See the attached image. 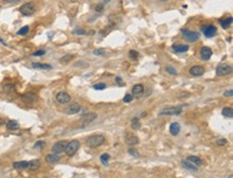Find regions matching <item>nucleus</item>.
Masks as SVG:
<instances>
[{"label": "nucleus", "mask_w": 233, "mask_h": 178, "mask_svg": "<svg viewBox=\"0 0 233 178\" xmlns=\"http://www.w3.org/2000/svg\"><path fill=\"white\" fill-rule=\"evenodd\" d=\"M219 23H220L221 27H223V29H227V28H229V26H230L231 23H232V17L221 18V19L219 20Z\"/></svg>", "instance_id": "nucleus-23"}, {"label": "nucleus", "mask_w": 233, "mask_h": 178, "mask_svg": "<svg viewBox=\"0 0 233 178\" xmlns=\"http://www.w3.org/2000/svg\"><path fill=\"white\" fill-rule=\"evenodd\" d=\"M110 155H108V153H103L101 157H100V160H101V162L104 164V165H108V161L110 160Z\"/></svg>", "instance_id": "nucleus-29"}, {"label": "nucleus", "mask_w": 233, "mask_h": 178, "mask_svg": "<svg viewBox=\"0 0 233 178\" xmlns=\"http://www.w3.org/2000/svg\"><path fill=\"white\" fill-rule=\"evenodd\" d=\"M183 112L182 106H170L166 107L159 113V115H179Z\"/></svg>", "instance_id": "nucleus-5"}, {"label": "nucleus", "mask_w": 233, "mask_h": 178, "mask_svg": "<svg viewBox=\"0 0 233 178\" xmlns=\"http://www.w3.org/2000/svg\"><path fill=\"white\" fill-rule=\"evenodd\" d=\"M201 30H202V32L204 33V36L206 38H213L217 33V28L214 25H203L201 27Z\"/></svg>", "instance_id": "nucleus-4"}, {"label": "nucleus", "mask_w": 233, "mask_h": 178, "mask_svg": "<svg viewBox=\"0 0 233 178\" xmlns=\"http://www.w3.org/2000/svg\"><path fill=\"white\" fill-rule=\"evenodd\" d=\"M28 32H29V27L28 26H24L23 28H21L17 31V34L18 36H25V34H27Z\"/></svg>", "instance_id": "nucleus-30"}, {"label": "nucleus", "mask_w": 233, "mask_h": 178, "mask_svg": "<svg viewBox=\"0 0 233 178\" xmlns=\"http://www.w3.org/2000/svg\"><path fill=\"white\" fill-rule=\"evenodd\" d=\"M212 49H210V47H208V46H204V47H202L201 49V51H200V56H201V58L203 59V60H208V59L211 58V56H212Z\"/></svg>", "instance_id": "nucleus-12"}, {"label": "nucleus", "mask_w": 233, "mask_h": 178, "mask_svg": "<svg viewBox=\"0 0 233 178\" xmlns=\"http://www.w3.org/2000/svg\"><path fill=\"white\" fill-rule=\"evenodd\" d=\"M74 66H75V67H79V66H84V67H85V66H86V64H83V62H76V64H75Z\"/></svg>", "instance_id": "nucleus-45"}, {"label": "nucleus", "mask_w": 233, "mask_h": 178, "mask_svg": "<svg viewBox=\"0 0 233 178\" xmlns=\"http://www.w3.org/2000/svg\"><path fill=\"white\" fill-rule=\"evenodd\" d=\"M0 42H1V43H2L3 45H7V43H5L4 41H3V40H2V39H1V38H0Z\"/></svg>", "instance_id": "nucleus-47"}, {"label": "nucleus", "mask_w": 233, "mask_h": 178, "mask_svg": "<svg viewBox=\"0 0 233 178\" xmlns=\"http://www.w3.org/2000/svg\"><path fill=\"white\" fill-rule=\"evenodd\" d=\"M97 11H98V12H102V5H98V7H97Z\"/></svg>", "instance_id": "nucleus-46"}, {"label": "nucleus", "mask_w": 233, "mask_h": 178, "mask_svg": "<svg viewBox=\"0 0 233 178\" xmlns=\"http://www.w3.org/2000/svg\"><path fill=\"white\" fill-rule=\"evenodd\" d=\"M187 161L190 163H192V164L195 166H197V168L202 165V160H201L199 157H197V156H189L187 158Z\"/></svg>", "instance_id": "nucleus-16"}, {"label": "nucleus", "mask_w": 233, "mask_h": 178, "mask_svg": "<svg viewBox=\"0 0 233 178\" xmlns=\"http://www.w3.org/2000/svg\"><path fill=\"white\" fill-rule=\"evenodd\" d=\"M128 153H130V155L134 156V157H138V156H139V153H138V151H136V149H134V148H132V147H131V148H129Z\"/></svg>", "instance_id": "nucleus-38"}, {"label": "nucleus", "mask_w": 233, "mask_h": 178, "mask_svg": "<svg viewBox=\"0 0 233 178\" xmlns=\"http://www.w3.org/2000/svg\"><path fill=\"white\" fill-rule=\"evenodd\" d=\"M183 37L189 42H196L200 39V34L199 32H196V31H191V30H183Z\"/></svg>", "instance_id": "nucleus-7"}, {"label": "nucleus", "mask_w": 233, "mask_h": 178, "mask_svg": "<svg viewBox=\"0 0 233 178\" xmlns=\"http://www.w3.org/2000/svg\"><path fill=\"white\" fill-rule=\"evenodd\" d=\"M46 162H49V163H56L58 162L59 160H60V157H59L58 155H55V153H49V155L46 156V158H45Z\"/></svg>", "instance_id": "nucleus-21"}, {"label": "nucleus", "mask_w": 233, "mask_h": 178, "mask_svg": "<svg viewBox=\"0 0 233 178\" xmlns=\"http://www.w3.org/2000/svg\"><path fill=\"white\" fill-rule=\"evenodd\" d=\"M183 166H184L185 168H187V170L192 171V172H197V171H198V168H197V166H195L193 164H192V163L188 162L187 160H186V161H183Z\"/></svg>", "instance_id": "nucleus-26"}, {"label": "nucleus", "mask_w": 233, "mask_h": 178, "mask_svg": "<svg viewBox=\"0 0 233 178\" xmlns=\"http://www.w3.org/2000/svg\"><path fill=\"white\" fill-rule=\"evenodd\" d=\"M125 138H126V143L129 144V145H136L139 143L138 136H136V135L133 134H127Z\"/></svg>", "instance_id": "nucleus-17"}, {"label": "nucleus", "mask_w": 233, "mask_h": 178, "mask_svg": "<svg viewBox=\"0 0 233 178\" xmlns=\"http://www.w3.org/2000/svg\"><path fill=\"white\" fill-rule=\"evenodd\" d=\"M172 49H173V51L176 52V53H185V52H187L189 49V46L184 45V44H173Z\"/></svg>", "instance_id": "nucleus-15"}, {"label": "nucleus", "mask_w": 233, "mask_h": 178, "mask_svg": "<svg viewBox=\"0 0 233 178\" xmlns=\"http://www.w3.org/2000/svg\"><path fill=\"white\" fill-rule=\"evenodd\" d=\"M40 161L39 160H31L28 162V168H30V170H37V168H40Z\"/></svg>", "instance_id": "nucleus-27"}, {"label": "nucleus", "mask_w": 233, "mask_h": 178, "mask_svg": "<svg viewBox=\"0 0 233 178\" xmlns=\"http://www.w3.org/2000/svg\"><path fill=\"white\" fill-rule=\"evenodd\" d=\"M67 145H68V142H66V141L57 142L56 144L52 147V151H53V153H55V155H59V153H64V150H66Z\"/></svg>", "instance_id": "nucleus-8"}, {"label": "nucleus", "mask_w": 233, "mask_h": 178, "mask_svg": "<svg viewBox=\"0 0 233 178\" xmlns=\"http://www.w3.org/2000/svg\"><path fill=\"white\" fill-rule=\"evenodd\" d=\"M133 100V96L132 94H130V93H127L124 97V99H123V101L124 102H126V103H129V102H131Z\"/></svg>", "instance_id": "nucleus-32"}, {"label": "nucleus", "mask_w": 233, "mask_h": 178, "mask_svg": "<svg viewBox=\"0 0 233 178\" xmlns=\"http://www.w3.org/2000/svg\"><path fill=\"white\" fill-rule=\"evenodd\" d=\"M105 87H106V85H105L104 83H99V84L94 85V88H95L96 90H103V89H105Z\"/></svg>", "instance_id": "nucleus-31"}, {"label": "nucleus", "mask_w": 233, "mask_h": 178, "mask_svg": "<svg viewBox=\"0 0 233 178\" xmlns=\"http://www.w3.org/2000/svg\"><path fill=\"white\" fill-rule=\"evenodd\" d=\"M181 131V126H179L178 122H173L171 126H170V133L172 135H177Z\"/></svg>", "instance_id": "nucleus-19"}, {"label": "nucleus", "mask_w": 233, "mask_h": 178, "mask_svg": "<svg viewBox=\"0 0 233 178\" xmlns=\"http://www.w3.org/2000/svg\"><path fill=\"white\" fill-rule=\"evenodd\" d=\"M115 81L117 82V83H118V84H119V85H123V81H121V77H119V76L116 77Z\"/></svg>", "instance_id": "nucleus-44"}, {"label": "nucleus", "mask_w": 233, "mask_h": 178, "mask_svg": "<svg viewBox=\"0 0 233 178\" xmlns=\"http://www.w3.org/2000/svg\"><path fill=\"white\" fill-rule=\"evenodd\" d=\"M73 33H74V34H79V36H83V34H85V33H86V31H85L84 29H82V28H76V29H74V30H73Z\"/></svg>", "instance_id": "nucleus-33"}, {"label": "nucleus", "mask_w": 233, "mask_h": 178, "mask_svg": "<svg viewBox=\"0 0 233 178\" xmlns=\"http://www.w3.org/2000/svg\"><path fill=\"white\" fill-rule=\"evenodd\" d=\"M232 72V67L229 66V64H220V66H218L217 70H216V74L217 75H228Z\"/></svg>", "instance_id": "nucleus-10"}, {"label": "nucleus", "mask_w": 233, "mask_h": 178, "mask_svg": "<svg viewBox=\"0 0 233 178\" xmlns=\"http://www.w3.org/2000/svg\"><path fill=\"white\" fill-rule=\"evenodd\" d=\"M45 146V142L44 141H39L34 144V147L36 148H43Z\"/></svg>", "instance_id": "nucleus-36"}, {"label": "nucleus", "mask_w": 233, "mask_h": 178, "mask_svg": "<svg viewBox=\"0 0 233 178\" xmlns=\"http://www.w3.org/2000/svg\"><path fill=\"white\" fill-rule=\"evenodd\" d=\"M104 141H105V138L103 136V135L95 134V135L89 136V138L86 140V145H87L88 147L95 148V147H98V146H100V145H102L103 143H104Z\"/></svg>", "instance_id": "nucleus-1"}, {"label": "nucleus", "mask_w": 233, "mask_h": 178, "mask_svg": "<svg viewBox=\"0 0 233 178\" xmlns=\"http://www.w3.org/2000/svg\"><path fill=\"white\" fill-rule=\"evenodd\" d=\"M3 89H4L7 92L13 91V90H14V86H13V85H5V86L3 87Z\"/></svg>", "instance_id": "nucleus-39"}, {"label": "nucleus", "mask_w": 233, "mask_h": 178, "mask_svg": "<svg viewBox=\"0 0 233 178\" xmlns=\"http://www.w3.org/2000/svg\"><path fill=\"white\" fill-rule=\"evenodd\" d=\"M79 146H81V144H79V142L77 140H73V141H71V142H69L66 147V150H64V151H66V155L68 156V157L74 156L75 153H76L77 150H79Z\"/></svg>", "instance_id": "nucleus-2"}, {"label": "nucleus", "mask_w": 233, "mask_h": 178, "mask_svg": "<svg viewBox=\"0 0 233 178\" xmlns=\"http://www.w3.org/2000/svg\"><path fill=\"white\" fill-rule=\"evenodd\" d=\"M7 129L10 130V131H15V130L19 129V123H18L16 120H10L7 123Z\"/></svg>", "instance_id": "nucleus-20"}, {"label": "nucleus", "mask_w": 233, "mask_h": 178, "mask_svg": "<svg viewBox=\"0 0 233 178\" xmlns=\"http://www.w3.org/2000/svg\"><path fill=\"white\" fill-rule=\"evenodd\" d=\"M21 100L26 103V104H33L38 101V97H37L36 93H32V92H27V93H24L21 96Z\"/></svg>", "instance_id": "nucleus-6"}, {"label": "nucleus", "mask_w": 233, "mask_h": 178, "mask_svg": "<svg viewBox=\"0 0 233 178\" xmlns=\"http://www.w3.org/2000/svg\"><path fill=\"white\" fill-rule=\"evenodd\" d=\"M44 54H45V51H43V49H41V51H37L36 53H33V54H32V56H34V57L43 56Z\"/></svg>", "instance_id": "nucleus-40"}, {"label": "nucleus", "mask_w": 233, "mask_h": 178, "mask_svg": "<svg viewBox=\"0 0 233 178\" xmlns=\"http://www.w3.org/2000/svg\"><path fill=\"white\" fill-rule=\"evenodd\" d=\"M129 56H130V58L136 59L139 57V53L136 51H133V49H131V51L129 52Z\"/></svg>", "instance_id": "nucleus-35"}, {"label": "nucleus", "mask_w": 233, "mask_h": 178, "mask_svg": "<svg viewBox=\"0 0 233 178\" xmlns=\"http://www.w3.org/2000/svg\"><path fill=\"white\" fill-rule=\"evenodd\" d=\"M223 96H225V97H232V96H233V90H232V89H229V90L225 91Z\"/></svg>", "instance_id": "nucleus-41"}, {"label": "nucleus", "mask_w": 233, "mask_h": 178, "mask_svg": "<svg viewBox=\"0 0 233 178\" xmlns=\"http://www.w3.org/2000/svg\"><path fill=\"white\" fill-rule=\"evenodd\" d=\"M104 49H95V51H94V54H95V55H103V54H104Z\"/></svg>", "instance_id": "nucleus-42"}, {"label": "nucleus", "mask_w": 233, "mask_h": 178, "mask_svg": "<svg viewBox=\"0 0 233 178\" xmlns=\"http://www.w3.org/2000/svg\"><path fill=\"white\" fill-rule=\"evenodd\" d=\"M144 93V86L142 84H136L132 88V96L136 98H141Z\"/></svg>", "instance_id": "nucleus-11"}, {"label": "nucleus", "mask_w": 233, "mask_h": 178, "mask_svg": "<svg viewBox=\"0 0 233 178\" xmlns=\"http://www.w3.org/2000/svg\"><path fill=\"white\" fill-rule=\"evenodd\" d=\"M32 68H36V69H42V70H45V69H51L52 66L51 64H39V62H32Z\"/></svg>", "instance_id": "nucleus-24"}, {"label": "nucleus", "mask_w": 233, "mask_h": 178, "mask_svg": "<svg viewBox=\"0 0 233 178\" xmlns=\"http://www.w3.org/2000/svg\"><path fill=\"white\" fill-rule=\"evenodd\" d=\"M225 144H227V141H226V140H219V141H217V145H218V146H223V145H225Z\"/></svg>", "instance_id": "nucleus-43"}, {"label": "nucleus", "mask_w": 233, "mask_h": 178, "mask_svg": "<svg viewBox=\"0 0 233 178\" xmlns=\"http://www.w3.org/2000/svg\"><path fill=\"white\" fill-rule=\"evenodd\" d=\"M72 58H73V56H72V55H67V56L62 57V58L60 59V61H61V62H68V61H70Z\"/></svg>", "instance_id": "nucleus-37"}, {"label": "nucleus", "mask_w": 233, "mask_h": 178, "mask_svg": "<svg viewBox=\"0 0 233 178\" xmlns=\"http://www.w3.org/2000/svg\"><path fill=\"white\" fill-rule=\"evenodd\" d=\"M56 100L61 103V104H66V103H69L71 101V97L70 94L66 91H59L58 93L56 94Z\"/></svg>", "instance_id": "nucleus-9"}, {"label": "nucleus", "mask_w": 233, "mask_h": 178, "mask_svg": "<svg viewBox=\"0 0 233 178\" xmlns=\"http://www.w3.org/2000/svg\"><path fill=\"white\" fill-rule=\"evenodd\" d=\"M81 111V106H79V103H72L68 106L67 108V114L69 115H74V114H77V113Z\"/></svg>", "instance_id": "nucleus-14"}, {"label": "nucleus", "mask_w": 233, "mask_h": 178, "mask_svg": "<svg viewBox=\"0 0 233 178\" xmlns=\"http://www.w3.org/2000/svg\"><path fill=\"white\" fill-rule=\"evenodd\" d=\"M223 115L225 117H228V118H232L233 117V109L232 107H223Z\"/></svg>", "instance_id": "nucleus-25"}, {"label": "nucleus", "mask_w": 233, "mask_h": 178, "mask_svg": "<svg viewBox=\"0 0 233 178\" xmlns=\"http://www.w3.org/2000/svg\"><path fill=\"white\" fill-rule=\"evenodd\" d=\"M19 12L25 16H30L36 12V7H34V4L32 2L24 3L23 5H21V8H19Z\"/></svg>", "instance_id": "nucleus-3"}, {"label": "nucleus", "mask_w": 233, "mask_h": 178, "mask_svg": "<svg viewBox=\"0 0 233 178\" xmlns=\"http://www.w3.org/2000/svg\"><path fill=\"white\" fill-rule=\"evenodd\" d=\"M131 127H132L133 130H139L140 127H141V123H140V120L139 118H133L132 121H131Z\"/></svg>", "instance_id": "nucleus-28"}, {"label": "nucleus", "mask_w": 233, "mask_h": 178, "mask_svg": "<svg viewBox=\"0 0 233 178\" xmlns=\"http://www.w3.org/2000/svg\"><path fill=\"white\" fill-rule=\"evenodd\" d=\"M13 168L16 170H21V168H28V161H18V162L13 163Z\"/></svg>", "instance_id": "nucleus-22"}, {"label": "nucleus", "mask_w": 233, "mask_h": 178, "mask_svg": "<svg viewBox=\"0 0 233 178\" xmlns=\"http://www.w3.org/2000/svg\"><path fill=\"white\" fill-rule=\"evenodd\" d=\"M166 72H169L170 74H172V75H175V74H177V71L176 70L173 68V67H166Z\"/></svg>", "instance_id": "nucleus-34"}, {"label": "nucleus", "mask_w": 233, "mask_h": 178, "mask_svg": "<svg viewBox=\"0 0 233 178\" xmlns=\"http://www.w3.org/2000/svg\"><path fill=\"white\" fill-rule=\"evenodd\" d=\"M204 68L201 66H195V67H192V68H190L189 70V73L191 74V75H193V76H201V75H203L204 74Z\"/></svg>", "instance_id": "nucleus-13"}, {"label": "nucleus", "mask_w": 233, "mask_h": 178, "mask_svg": "<svg viewBox=\"0 0 233 178\" xmlns=\"http://www.w3.org/2000/svg\"><path fill=\"white\" fill-rule=\"evenodd\" d=\"M97 118V114H94V113H87L85 114L82 117V121L85 123H89V122L94 121V120Z\"/></svg>", "instance_id": "nucleus-18"}]
</instances>
